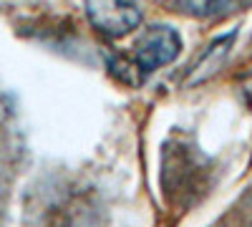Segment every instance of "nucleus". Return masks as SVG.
<instances>
[{
    "mask_svg": "<svg viewBox=\"0 0 252 227\" xmlns=\"http://www.w3.org/2000/svg\"><path fill=\"white\" fill-rule=\"evenodd\" d=\"M86 15L94 28L109 38L129 35L141 26V8L134 0H86Z\"/></svg>",
    "mask_w": 252,
    "mask_h": 227,
    "instance_id": "f257e3e1",
    "label": "nucleus"
},
{
    "mask_svg": "<svg viewBox=\"0 0 252 227\" xmlns=\"http://www.w3.org/2000/svg\"><path fill=\"white\" fill-rule=\"evenodd\" d=\"M182 38L169 26H152L134 43V61L141 71H157L179 56Z\"/></svg>",
    "mask_w": 252,
    "mask_h": 227,
    "instance_id": "f03ea898",
    "label": "nucleus"
},
{
    "mask_svg": "<svg viewBox=\"0 0 252 227\" xmlns=\"http://www.w3.org/2000/svg\"><path fill=\"white\" fill-rule=\"evenodd\" d=\"M235 40V35L229 33V35H224V38H220V40H215L212 46H209V51L202 56V61L194 66V73H192V81L197 84V81H202V78H207L212 71H217V66L222 64V58L227 56V46Z\"/></svg>",
    "mask_w": 252,
    "mask_h": 227,
    "instance_id": "7ed1b4c3",
    "label": "nucleus"
},
{
    "mask_svg": "<svg viewBox=\"0 0 252 227\" xmlns=\"http://www.w3.org/2000/svg\"><path fill=\"white\" fill-rule=\"evenodd\" d=\"M172 8L187 13V15H197V18H209L227 10V5H232V0H166Z\"/></svg>",
    "mask_w": 252,
    "mask_h": 227,
    "instance_id": "20e7f679",
    "label": "nucleus"
}]
</instances>
